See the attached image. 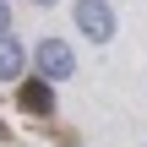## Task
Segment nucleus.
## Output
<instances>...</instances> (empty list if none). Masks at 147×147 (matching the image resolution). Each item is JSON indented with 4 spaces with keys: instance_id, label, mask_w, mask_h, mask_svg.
<instances>
[{
    "instance_id": "obj_5",
    "label": "nucleus",
    "mask_w": 147,
    "mask_h": 147,
    "mask_svg": "<svg viewBox=\"0 0 147 147\" xmlns=\"http://www.w3.org/2000/svg\"><path fill=\"white\" fill-rule=\"evenodd\" d=\"M5 27H11V11H5V0H0V33H5Z\"/></svg>"
},
{
    "instance_id": "obj_1",
    "label": "nucleus",
    "mask_w": 147,
    "mask_h": 147,
    "mask_svg": "<svg viewBox=\"0 0 147 147\" xmlns=\"http://www.w3.org/2000/svg\"><path fill=\"white\" fill-rule=\"evenodd\" d=\"M76 27L93 38V44H104V38H115V5L109 0H76Z\"/></svg>"
},
{
    "instance_id": "obj_4",
    "label": "nucleus",
    "mask_w": 147,
    "mask_h": 147,
    "mask_svg": "<svg viewBox=\"0 0 147 147\" xmlns=\"http://www.w3.org/2000/svg\"><path fill=\"white\" fill-rule=\"evenodd\" d=\"M22 60H27V49L11 33H0V76H22Z\"/></svg>"
},
{
    "instance_id": "obj_2",
    "label": "nucleus",
    "mask_w": 147,
    "mask_h": 147,
    "mask_svg": "<svg viewBox=\"0 0 147 147\" xmlns=\"http://www.w3.org/2000/svg\"><path fill=\"white\" fill-rule=\"evenodd\" d=\"M33 60H38V71H44L49 82H65V76L76 71V55H71V44H60V38H44V44L33 49Z\"/></svg>"
},
{
    "instance_id": "obj_3",
    "label": "nucleus",
    "mask_w": 147,
    "mask_h": 147,
    "mask_svg": "<svg viewBox=\"0 0 147 147\" xmlns=\"http://www.w3.org/2000/svg\"><path fill=\"white\" fill-rule=\"evenodd\" d=\"M16 104H22L27 115H49V109H55V93H49V76H38V82H22Z\"/></svg>"
},
{
    "instance_id": "obj_6",
    "label": "nucleus",
    "mask_w": 147,
    "mask_h": 147,
    "mask_svg": "<svg viewBox=\"0 0 147 147\" xmlns=\"http://www.w3.org/2000/svg\"><path fill=\"white\" fill-rule=\"evenodd\" d=\"M38 5H55V0H38Z\"/></svg>"
}]
</instances>
